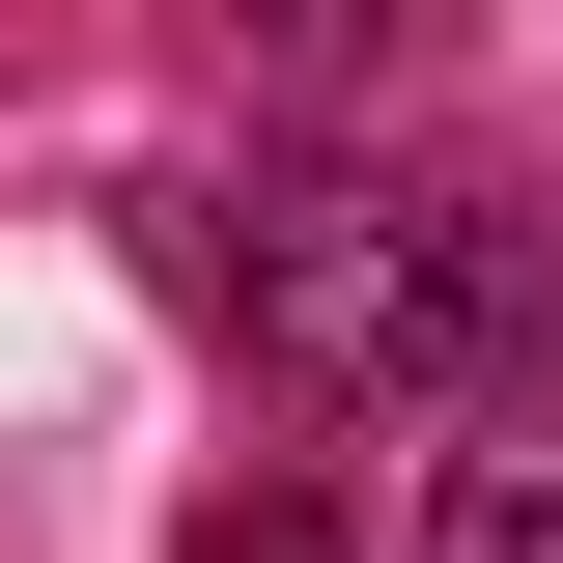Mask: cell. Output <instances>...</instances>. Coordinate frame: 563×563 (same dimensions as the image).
Instances as JSON below:
<instances>
[{
    "instance_id": "cell-3",
    "label": "cell",
    "mask_w": 563,
    "mask_h": 563,
    "mask_svg": "<svg viewBox=\"0 0 563 563\" xmlns=\"http://www.w3.org/2000/svg\"><path fill=\"white\" fill-rule=\"evenodd\" d=\"M198 563H339V507H310V479H254V507H225Z\"/></svg>"
},
{
    "instance_id": "cell-2",
    "label": "cell",
    "mask_w": 563,
    "mask_h": 563,
    "mask_svg": "<svg viewBox=\"0 0 563 563\" xmlns=\"http://www.w3.org/2000/svg\"><path fill=\"white\" fill-rule=\"evenodd\" d=\"M422 563H563V310L507 339V395H479V451L422 479Z\"/></svg>"
},
{
    "instance_id": "cell-1",
    "label": "cell",
    "mask_w": 563,
    "mask_h": 563,
    "mask_svg": "<svg viewBox=\"0 0 563 563\" xmlns=\"http://www.w3.org/2000/svg\"><path fill=\"white\" fill-rule=\"evenodd\" d=\"M479 225L451 198H282L254 225V339H282V395H479Z\"/></svg>"
}]
</instances>
